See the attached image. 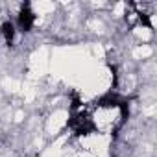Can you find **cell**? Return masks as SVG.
<instances>
[{
	"label": "cell",
	"mask_w": 157,
	"mask_h": 157,
	"mask_svg": "<svg viewBox=\"0 0 157 157\" xmlns=\"http://www.w3.org/2000/svg\"><path fill=\"white\" fill-rule=\"evenodd\" d=\"M67 126H68V129H70L76 137H85V135H91V133L96 131L94 120H93L87 113H83V111H72V113H70V118H68V122H67Z\"/></svg>",
	"instance_id": "cell-1"
},
{
	"label": "cell",
	"mask_w": 157,
	"mask_h": 157,
	"mask_svg": "<svg viewBox=\"0 0 157 157\" xmlns=\"http://www.w3.org/2000/svg\"><path fill=\"white\" fill-rule=\"evenodd\" d=\"M35 21H37V17H35V11L32 10V6L28 2L22 4L19 13H17V28H19V32L30 33L33 30V26H35Z\"/></svg>",
	"instance_id": "cell-2"
},
{
	"label": "cell",
	"mask_w": 157,
	"mask_h": 157,
	"mask_svg": "<svg viewBox=\"0 0 157 157\" xmlns=\"http://www.w3.org/2000/svg\"><path fill=\"white\" fill-rule=\"evenodd\" d=\"M15 35H17V28H15V24L11 21H4L0 24V37L4 39L6 44H13Z\"/></svg>",
	"instance_id": "cell-3"
}]
</instances>
